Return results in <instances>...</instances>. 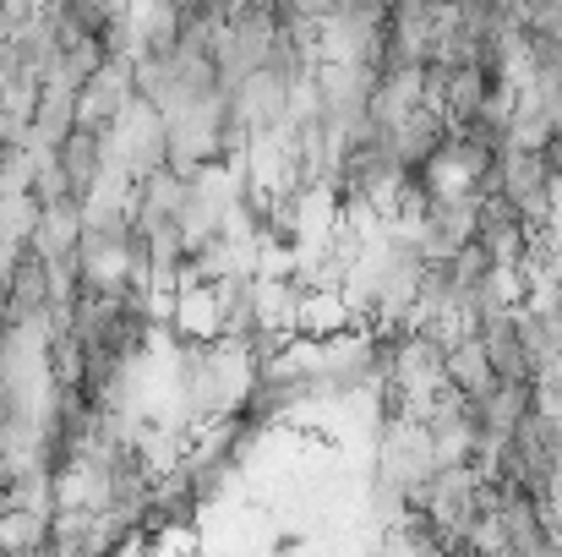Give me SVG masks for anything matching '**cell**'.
Wrapping results in <instances>:
<instances>
[{"label": "cell", "instance_id": "3", "mask_svg": "<svg viewBox=\"0 0 562 557\" xmlns=\"http://www.w3.org/2000/svg\"><path fill=\"white\" fill-rule=\"evenodd\" d=\"M442 371H448V382H453L464 399H481V393H492V388H497V367H492V356H486V339H481V334H464V339L442 356Z\"/></svg>", "mask_w": 562, "mask_h": 557}, {"label": "cell", "instance_id": "2", "mask_svg": "<svg viewBox=\"0 0 562 557\" xmlns=\"http://www.w3.org/2000/svg\"><path fill=\"white\" fill-rule=\"evenodd\" d=\"M356 328V312L345 301V290H301V307H295V334L306 339H334Z\"/></svg>", "mask_w": 562, "mask_h": 557}, {"label": "cell", "instance_id": "1", "mask_svg": "<svg viewBox=\"0 0 562 557\" xmlns=\"http://www.w3.org/2000/svg\"><path fill=\"white\" fill-rule=\"evenodd\" d=\"M60 170H66V181L77 197H88L99 176H104V165H110V148H104V137L99 132H88V126H71L66 137H60Z\"/></svg>", "mask_w": 562, "mask_h": 557}]
</instances>
